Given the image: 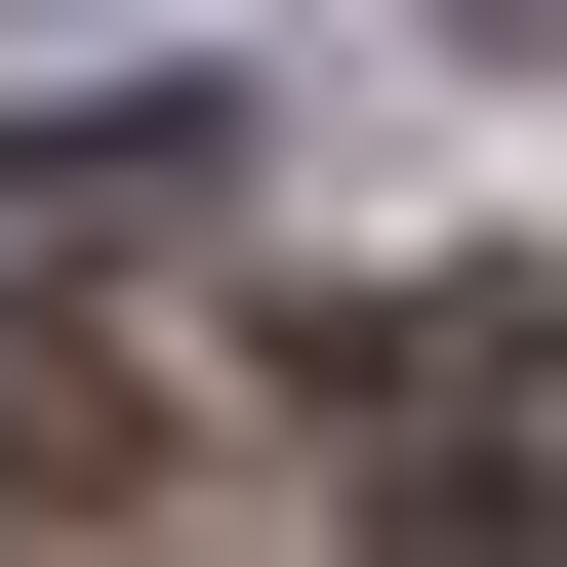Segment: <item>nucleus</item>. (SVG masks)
<instances>
[{"instance_id": "f257e3e1", "label": "nucleus", "mask_w": 567, "mask_h": 567, "mask_svg": "<svg viewBox=\"0 0 567 567\" xmlns=\"http://www.w3.org/2000/svg\"><path fill=\"white\" fill-rule=\"evenodd\" d=\"M203 244H244V122H0V324H122Z\"/></svg>"}]
</instances>
